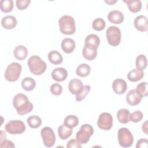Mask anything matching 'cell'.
<instances>
[{"label":"cell","mask_w":148,"mask_h":148,"mask_svg":"<svg viewBox=\"0 0 148 148\" xmlns=\"http://www.w3.org/2000/svg\"><path fill=\"white\" fill-rule=\"evenodd\" d=\"M106 36L108 43L112 46H118L121 41V31L116 26H110L108 28Z\"/></svg>","instance_id":"cell-7"},{"label":"cell","mask_w":148,"mask_h":148,"mask_svg":"<svg viewBox=\"0 0 148 148\" xmlns=\"http://www.w3.org/2000/svg\"><path fill=\"white\" fill-rule=\"evenodd\" d=\"M148 140L146 138H142L138 140L136 142V148H147Z\"/></svg>","instance_id":"cell-40"},{"label":"cell","mask_w":148,"mask_h":148,"mask_svg":"<svg viewBox=\"0 0 148 148\" xmlns=\"http://www.w3.org/2000/svg\"><path fill=\"white\" fill-rule=\"evenodd\" d=\"M67 76L68 72L64 68H55L51 72L52 78L57 82H62L66 79Z\"/></svg>","instance_id":"cell-17"},{"label":"cell","mask_w":148,"mask_h":148,"mask_svg":"<svg viewBox=\"0 0 148 148\" xmlns=\"http://www.w3.org/2000/svg\"><path fill=\"white\" fill-rule=\"evenodd\" d=\"M130 112L125 108L119 109L117 112V118L118 121L122 124H127L130 121Z\"/></svg>","instance_id":"cell-23"},{"label":"cell","mask_w":148,"mask_h":148,"mask_svg":"<svg viewBox=\"0 0 148 148\" xmlns=\"http://www.w3.org/2000/svg\"><path fill=\"white\" fill-rule=\"evenodd\" d=\"M31 3L30 0H17L16 1V5L19 10H25Z\"/></svg>","instance_id":"cell-38"},{"label":"cell","mask_w":148,"mask_h":148,"mask_svg":"<svg viewBox=\"0 0 148 148\" xmlns=\"http://www.w3.org/2000/svg\"><path fill=\"white\" fill-rule=\"evenodd\" d=\"M142 97L136 91V90L132 89L129 91L126 95V100L127 103L131 106L138 105L142 99Z\"/></svg>","instance_id":"cell-11"},{"label":"cell","mask_w":148,"mask_h":148,"mask_svg":"<svg viewBox=\"0 0 148 148\" xmlns=\"http://www.w3.org/2000/svg\"><path fill=\"white\" fill-rule=\"evenodd\" d=\"M142 131L147 135V120L144 123H143L142 126Z\"/></svg>","instance_id":"cell-42"},{"label":"cell","mask_w":148,"mask_h":148,"mask_svg":"<svg viewBox=\"0 0 148 148\" xmlns=\"http://www.w3.org/2000/svg\"><path fill=\"white\" fill-rule=\"evenodd\" d=\"M50 92L54 95H60L62 92V87L58 83H54L50 88Z\"/></svg>","instance_id":"cell-37"},{"label":"cell","mask_w":148,"mask_h":148,"mask_svg":"<svg viewBox=\"0 0 148 148\" xmlns=\"http://www.w3.org/2000/svg\"><path fill=\"white\" fill-rule=\"evenodd\" d=\"M40 135L44 145L47 147H51L54 146L56 142V135L52 130L49 127H45L40 131Z\"/></svg>","instance_id":"cell-9"},{"label":"cell","mask_w":148,"mask_h":148,"mask_svg":"<svg viewBox=\"0 0 148 148\" xmlns=\"http://www.w3.org/2000/svg\"><path fill=\"white\" fill-rule=\"evenodd\" d=\"M66 147H68V148H71V147L81 148L82 146L76 140H75L74 139H71L67 142Z\"/></svg>","instance_id":"cell-39"},{"label":"cell","mask_w":148,"mask_h":148,"mask_svg":"<svg viewBox=\"0 0 148 148\" xmlns=\"http://www.w3.org/2000/svg\"><path fill=\"white\" fill-rule=\"evenodd\" d=\"M27 122L30 128H38L41 125L42 121L38 116L33 115L29 116L27 119Z\"/></svg>","instance_id":"cell-29"},{"label":"cell","mask_w":148,"mask_h":148,"mask_svg":"<svg viewBox=\"0 0 148 148\" xmlns=\"http://www.w3.org/2000/svg\"><path fill=\"white\" fill-rule=\"evenodd\" d=\"M13 105L17 113L21 116L30 113L34 108L27 96L22 93H18L14 97Z\"/></svg>","instance_id":"cell-1"},{"label":"cell","mask_w":148,"mask_h":148,"mask_svg":"<svg viewBox=\"0 0 148 148\" xmlns=\"http://www.w3.org/2000/svg\"><path fill=\"white\" fill-rule=\"evenodd\" d=\"M126 3L128 9L132 13L139 12L142 8V2L140 0H123Z\"/></svg>","instance_id":"cell-25"},{"label":"cell","mask_w":148,"mask_h":148,"mask_svg":"<svg viewBox=\"0 0 148 148\" xmlns=\"http://www.w3.org/2000/svg\"><path fill=\"white\" fill-rule=\"evenodd\" d=\"M82 55L87 60H93L97 56V49L92 46L84 44L82 50Z\"/></svg>","instance_id":"cell-15"},{"label":"cell","mask_w":148,"mask_h":148,"mask_svg":"<svg viewBox=\"0 0 148 148\" xmlns=\"http://www.w3.org/2000/svg\"><path fill=\"white\" fill-rule=\"evenodd\" d=\"M60 32L65 35H72L76 31V25L74 18L68 15H64L58 20Z\"/></svg>","instance_id":"cell-3"},{"label":"cell","mask_w":148,"mask_h":148,"mask_svg":"<svg viewBox=\"0 0 148 148\" xmlns=\"http://www.w3.org/2000/svg\"><path fill=\"white\" fill-rule=\"evenodd\" d=\"M94 134L92 127L88 124L82 125L76 134V139L80 144H86Z\"/></svg>","instance_id":"cell-5"},{"label":"cell","mask_w":148,"mask_h":148,"mask_svg":"<svg viewBox=\"0 0 148 148\" xmlns=\"http://www.w3.org/2000/svg\"><path fill=\"white\" fill-rule=\"evenodd\" d=\"M136 91L142 97H146L148 95V84L146 82L139 83L136 88Z\"/></svg>","instance_id":"cell-34"},{"label":"cell","mask_w":148,"mask_h":148,"mask_svg":"<svg viewBox=\"0 0 148 148\" xmlns=\"http://www.w3.org/2000/svg\"><path fill=\"white\" fill-rule=\"evenodd\" d=\"M106 23L102 18H97L92 23V27L94 29L97 31L103 30L105 28Z\"/></svg>","instance_id":"cell-33"},{"label":"cell","mask_w":148,"mask_h":148,"mask_svg":"<svg viewBox=\"0 0 148 148\" xmlns=\"http://www.w3.org/2000/svg\"><path fill=\"white\" fill-rule=\"evenodd\" d=\"M21 85L24 90L27 91H30L35 88L36 82L31 77H26L22 80Z\"/></svg>","instance_id":"cell-26"},{"label":"cell","mask_w":148,"mask_h":148,"mask_svg":"<svg viewBox=\"0 0 148 148\" xmlns=\"http://www.w3.org/2000/svg\"><path fill=\"white\" fill-rule=\"evenodd\" d=\"M90 90H91L90 86L84 85L83 86V88L82 91L78 94L76 95L75 99L78 102H80V101L83 100L85 98L86 96L89 93Z\"/></svg>","instance_id":"cell-35"},{"label":"cell","mask_w":148,"mask_h":148,"mask_svg":"<svg viewBox=\"0 0 148 148\" xmlns=\"http://www.w3.org/2000/svg\"><path fill=\"white\" fill-rule=\"evenodd\" d=\"M62 50L65 53L69 54L73 52L76 47L75 42L71 38H64L61 43Z\"/></svg>","instance_id":"cell-19"},{"label":"cell","mask_w":148,"mask_h":148,"mask_svg":"<svg viewBox=\"0 0 148 148\" xmlns=\"http://www.w3.org/2000/svg\"><path fill=\"white\" fill-rule=\"evenodd\" d=\"M27 64L30 72L35 75L43 74L47 68V65L38 56H32L29 58Z\"/></svg>","instance_id":"cell-2"},{"label":"cell","mask_w":148,"mask_h":148,"mask_svg":"<svg viewBox=\"0 0 148 148\" xmlns=\"http://www.w3.org/2000/svg\"><path fill=\"white\" fill-rule=\"evenodd\" d=\"M28 50L27 47L23 45H18L15 47L13 51L14 57L18 60L22 61L25 59L28 56Z\"/></svg>","instance_id":"cell-20"},{"label":"cell","mask_w":148,"mask_h":148,"mask_svg":"<svg viewBox=\"0 0 148 148\" xmlns=\"http://www.w3.org/2000/svg\"><path fill=\"white\" fill-rule=\"evenodd\" d=\"M84 44L92 46L97 49L100 44L99 38L95 34H89L85 39Z\"/></svg>","instance_id":"cell-28"},{"label":"cell","mask_w":148,"mask_h":148,"mask_svg":"<svg viewBox=\"0 0 148 148\" xmlns=\"http://www.w3.org/2000/svg\"><path fill=\"white\" fill-rule=\"evenodd\" d=\"M104 2H105V3H106L107 4H108L109 5H113L114 3H116L117 2V0H105L104 1Z\"/></svg>","instance_id":"cell-43"},{"label":"cell","mask_w":148,"mask_h":148,"mask_svg":"<svg viewBox=\"0 0 148 148\" xmlns=\"http://www.w3.org/2000/svg\"><path fill=\"white\" fill-rule=\"evenodd\" d=\"M79 120L78 117L75 115H69L67 116L64 120V124L71 128H73L74 127H76L78 124H79Z\"/></svg>","instance_id":"cell-30"},{"label":"cell","mask_w":148,"mask_h":148,"mask_svg":"<svg viewBox=\"0 0 148 148\" xmlns=\"http://www.w3.org/2000/svg\"><path fill=\"white\" fill-rule=\"evenodd\" d=\"M83 82L78 79H73L68 83V90L72 94L77 95L80 93L83 88Z\"/></svg>","instance_id":"cell-14"},{"label":"cell","mask_w":148,"mask_h":148,"mask_svg":"<svg viewBox=\"0 0 148 148\" xmlns=\"http://www.w3.org/2000/svg\"><path fill=\"white\" fill-rule=\"evenodd\" d=\"M1 25L5 29H12L16 26L17 19L12 15L6 16L2 18Z\"/></svg>","instance_id":"cell-18"},{"label":"cell","mask_w":148,"mask_h":148,"mask_svg":"<svg viewBox=\"0 0 148 148\" xmlns=\"http://www.w3.org/2000/svg\"><path fill=\"white\" fill-rule=\"evenodd\" d=\"M49 61L54 65H58L62 62L63 57L61 54L57 50H52L48 54Z\"/></svg>","instance_id":"cell-22"},{"label":"cell","mask_w":148,"mask_h":148,"mask_svg":"<svg viewBox=\"0 0 148 148\" xmlns=\"http://www.w3.org/2000/svg\"><path fill=\"white\" fill-rule=\"evenodd\" d=\"M134 24L135 28L139 31L146 32L147 31L148 20L145 16L139 15L136 17Z\"/></svg>","instance_id":"cell-12"},{"label":"cell","mask_w":148,"mask_h":148,"mask_svg":"<svg viewBox=\"0 0 148 148\" xmlns=\"http://www.w3.org/2000/svg\"><path fill=\"white\" fill-rule=\"evenodd\" d=\"M144 76V72L143 71L138 69L136 68L133 69L127 73L128 79L132 82H136L141 80Z\"/></svg>","instance_id":"cell-21"},{"label":"cell","mask_w":148,"mask_h":148,"mask_svg":"<svg viewBox=\"0 0 148 148\" xmlns=\"http://www.w3.org/2000/svg\"><path fill=\"white\" fill-rule=\"evenodd\" d=\"M0 147L1 148H3V147H14L15 146L14 145V143L9 140H4L2 142H0Z\"/></svg>","instance_id":"cell-41"},{"label":"cell","mask_w":148,"mask_h":148,"mask_svg":"<svg viewBox=\"0 0 148 148\" xmlns=\"http://www.w3.org/2000/svg\"><path fill=\"white\" fill-rule=\"evenodd\" d=\"M90 72L91 68L87 64H81L79 65L76 69V75L82 77H84L88 76Z\"/></svg>","instance_id":"cell-27"},{"label":"cell","mask_w":148,"mask_h":148,"mask_svg":"<svg viewBox=\"0 0 148 148\" xmlns=\"http://www.w3.org/2000/svg\"><path fill=\"white\" fill-rule=\"evenodd\" d=\"M72 128L66 126L64 124L59 126L58 128V134L60 139L65 140L72 135Z\"/></svg>","instance_id":"cell-24"},{"label":"cell","mask_w":148,"mask_h":148,"mask_svg":"<svg viewBox=\"0 0 148 148\" xmlns=\"http://www.w3.org/2000/svg\"><path fill=\"white\" fill-rule=\"evenodd\" d=\"M108 19L111 23L119 24L124 21V14L119 10H113L109 12Z\"/></svg>","instance_id":"cell-16"},{"label":"cell","mask_w":148,"mask_h":148,"mask_svg":"<svg viewBox=\"0 0 148 148\" xmlns=\"http://www.w3.org/2000/svg\"><path fill=\"white\" fill-rule=\"evenodd\" d=\"M13 6L12 0H1L0 1L1 10L4 13L10 12L13 10Z\"/></svg>","instance_id":"cell-32"},{"label":"cell","mask_w":148,"mask_h":148,"mask_svg":"<svg viewBox=\"0 0 148 148\" xmlns=\"http://www.w3.org/2000/svg\"><path fill=\"white\" fill-rule=\"evenodd\" d=\"M98 127L105 131L110 130L113 126V117L108 112H103L99 114L97 121Z\"/></svg>","instance_id":"cell-10"},{"label":"cell","mask_w":148,"mask_h":148,"mask_svg":"<svg viewBox=\"0 0 148 148\" xmlns=\"http://www.w3.org/2000/svg\"><path fill=\"white\" fill-rule=\"evenodd\" d=\"M112 89L117 94H123L127 89V83L123 79H116L112 83Z\"/></svg>","instance_id":"cell-13"},{"label":"cell","mask_w":148,"mask_h":148,"mask_svg":"<svg viewBox=\"0 0 148 148\" xmlns=\"http://www.w3.org/2000/svg\"><path fill=\"white\" fill-rule=\"evenodd\" d=\"M147 58L144 54H139L136 58L135 65L138 69L144 70L147 66Z\"/></svg>","instance_id":"cell-31"},{"label":"cell","mask_w":148,"mask_h":148,"mask_svg":"<svg viewBox=\"0 0 148 148\" xmlns=\"http://www.w3.org/2000/svg\"><path fill=\"white\" fill-rule=\"evenodd\" d=\"M143 117L142 112L140 110H136L130 114V121L133 123H138L142 120Z\"/></svg>","instance_id":"cell-36"},{"label":"cell","mask_w":148,"mask_h":148,"mask_svg":"<svg viewBox=\"0 0 148 148\" xmlns=\"http://www.w3.org/2000/svg\"><path fill=\"white\" fill-rule=\"evenodd\" d=\"M22 70V66L18 62H12L6 68L4 76L6 80L13 82L17 81L20 76Z\"/></svg>","instance_id":"cell-4"},{"label":"cell","mask_w":148,"mask_h":148,"mask_svg":"<svg viewBox=\"0 0 148 148\" xmlns=\"http://www.w3.org/2000/svg\"><path fill=\"white\" fill-rule=\"evenodd\" d=\"M118 142L119 145L123 147H129L134 142V137L131 132L125 127H122L117 132Z\"/></svg>","instance_id":"cell-6"},{"label":"cell","mask_w":148,"mask_h":148,"mask_svg":"<svg viewBox=\"0 0 148 148\" xmlns=\"http://www.w3.org/2000/svg\"><path fill=\"white\" fill-rule=\"evenodd\" d=\"M25 128L24 123L19 120H10L5 126L6 131L12 135L21 134L25 131Z\"/></svg>","instance_id":"cell-8"}]
</instances>
